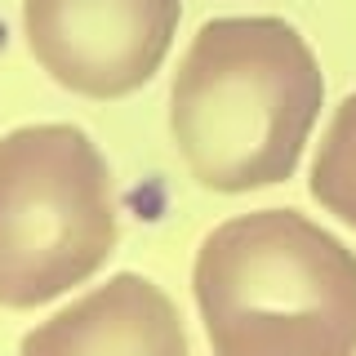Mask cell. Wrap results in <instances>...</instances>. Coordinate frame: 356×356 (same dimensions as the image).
<instances>
[{
    "label": "cell",
    "instance_id": "obj_4",
    "mask_svg": "<svg viewBox=\"0 0 356 356\" xmlns=\"http://www.w3.org/2000/svg\"><path fill=\"white\" fill-rule=\"evenodd\" d=\"M178 18L183 0H22L31 58L85 98H125L147 85Z\"/></svg>",
    "mask_w": 356,
    "mask_h": 356
},
{
    "label": "cell",
    "instance_id": "obj_3",
    "mask_svg": "<svg viewBox=\"0 0 356 356\" xmlns=\"http://www.w3.org/2000/svg\"><path fill=\"white\" fill-rule=\"evenodd\" d=\"M111 170L76 125L0 138V307H40L116 254Z\"/></svg>",
    "mask_w": 356,
    "mask_h": 356
},
{
    "label": "cell",
    "instance_id": "obj_6",
    "mask_svg": "<svg viewBox=\"0 0 356 356\" xmlns=\"http://www.w3.org/2000/svg\"><path fill=\"white\" fill-rule=\"evenodd\" d=\"M312 196L334 218L356 227V94H348L339 103L325 138L316 147V161H312Z\"/></svg>",
    "mask_w": 356,
    "mask_h": 356
},
{
    "label": "cell",
    "instance_id": "obj_5",
    "mask_svg": "<svg viewBox=\"0 0 356 356\" xmlns=\"http://www.w3.org/2000/svg\"><path fill=\"white\" fill-rule=\"evenodd\" d=\"M18 356H192V343L161 285L120 272L36 325Z\"/></svg>",
    "mask_w": 356,
    "mask_h": 356
},
{
    "label": "cell",
    "instance_id": "obj_2",
    "mask_svg": "<svg viewBox=\"0 0 356 356\" xmlns=\"http://www.w3.org/2000/svg\"><path fill=\"white\" fill-rule=\"evenodd\" d=\"M192 289L218 356L356 352V254L294 209L214 227L196 250Z\"/></svg>",
    "mask_w": 356,
    "mask_h": 356
},
{
    "label": "cell",
    "instance_id": "obj_1",
    "mask_svg": "<svg viewBox=\"0 0 356 356\" xmlns=\"http://www.w3.org/2000/svg\"><path fill=\"white\" fill-rule=\"evenodd\" d=\"M325 81L285 18H214L192 36L170 85V134L209 192L285 183L321 116Z\"/></svg>",
    "mask_w": 356,
    "mask_h": 356
}]
</instances>
